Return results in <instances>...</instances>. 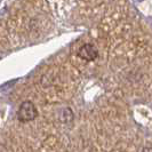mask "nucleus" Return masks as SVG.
I'll return each mask as SVG.
<instances>
[{
    "label": "nucleus",
    "mask_w": 152,
    "mask_h": 152,
    "mask_svg": "<svg viewBox=\"0 0 152 152\" xmlns=\"http://www.w3.org/2000/svg\"><path fill=\"white\" fill-rule=\"evenodd\" d=\"M38 117V110L31 101H24L18 107L17 111V119L22 122H28L34 120Z\"/></svg>",
    "instance_id": "obj_1"
},
{
    "label": "nucleus",
    "mask_w": 152,
    "mask_h": 152,
    "mask_svg": "<svg viewBox=\"0 0 152 152\" xmlns=\"http://www.w3.org/2000/svg\"><path fill=\"white\" fill-rule=\"evenodd\" d=\"M78 56L86 62H91L97 58L99 50H97V48L95 46L91 45V44H85V45H83L79 48Z\"/></svg>",
    "instance_id": "obj_2"
}]
</instances>
